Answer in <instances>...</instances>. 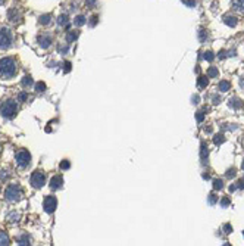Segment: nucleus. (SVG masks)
Masks as SVG:
<instances>
[{
  "instance_id": "obj_1",
  "label": "nucleus",
  "mask_w": 244,
  "mask_h": 246,
  "mask_svg": "<svg viewBox=\"0 0 244 246\" xmlns=\"http://www.w3.org/2000/svg\"><path fill=\"white\" fill-rule=\"evenodd\" d=\"M16 74V63L12 58H3L0 59V75L6 78H12Z\"/></svg>"
},
{
  "instance_id": "obj_2",
  "label": "nucleus",
  "mask_w": 244,
  "mask_h": 246,
  "mask_svg": "<svg viewBox=\"0 0 244 246\" xmlns=\"http://www.w3.org/2000/svg\"><path fill=\"white\" fill-rule=\"evenodd\" d=\"M22 196V190L19 187V184H9L7 189H6L5 192V198L9 202H16V200H19Z\"/></svg>"
},
{
  "instance_id": "obj_3",
  "label": "nucleus",
  "mask_w": 244,
  "mask_h": 246,
  "mask_svg": "<svg viewBox=\"0 0 244 246\" xmlns=\"http://www.w3.org/2000/svg\"><path fill=\"white\" fill-rule=\"evenodd\" d=\"M2 115L5 116V118H13L16 115V112H18V105H16V102L13 100H7L5 102L3 105H2Z\"/></svg>"
},
{
  "instance_id": "obj_4",
  "label": "nucleus",
  "mask_w": 244,
  "mask_h": 246,
  "mask_svg": "<svg viewBox=\"0 0 244 246\" xmlns=\"http://www.w3.org/2000/svg\"><path fill=\"white\" fill-rule=\"evenodd\" d=\"M12 44V32L9 28H0V49H7Z\"/></svg>"
},
{
  "instance_id": "obj_5",
  "label": "nucleus",
  "mask_w": 244,
  "mask_h": 246,
  "mask_svg": "<svg viewBox=\"0 0 244 246\" xmlns=\"http://www.w3.org/2000/svg\"><path fill=\"white\" fill-rule=\"evenodd\" d=\"M44 183H46V174L41 170H36L31 175V184L36 189H40L44 186Z\"/></svg>"
},
{
  "instance_id": "obj_6",
  "label": "nucleus",
  "mask_w": 244,
  "mask_h": 246,
  "mask_svg": "<svg viewBox=\"0 0 244 246\" xmlns=\"http://www.w3.org/2000/svg\"><path fill=\"white\" fill-rule=\"evenodd\" d=\"M16 162L22 168L28 167L30 162H31V155H30V152H28V150H18V152H16Z\"/></svg>"
},
{
  "instance_id": "obj_7",
  "label": "nucleus",
  "mask_w": 244,
  "mask_h": 246,
  "mask_svg": "<svg viewBox=\"0 0 244 246\" xmlns=\"http://www.w3.org/2000/svg\"><path fill=\"white\" fill-rule=\"evenodd\" d=\"M56 206H57V199L55 198V196H47L46 199H44L43 208H44V211H46L47 214H52V212H55Z\"/></svg>"
},
{
  "instance_id": "obj_8",
  "label": "nucleus",
  "mask_w": 244,
  "mask_h": 246,
  "mask_svg": "<svg viewBox=\"0 0 244 246\" xmlns=\"http://www.w3.org/2000/svg\"><path fill=\"white\" fill-rule=\"evenodd\" d=\"M63 184V178L60 177V175H55V177L50 180V187H52V190H59V189L62 187Z\"/></svg>"
},
{
  "instance_id": "obj_9",
  "label": "nucleus",
  "mask_w": 244,
  "mask_h": 246,
  "mask_svg": "<svg viewBox=\"0 0 244 246\" xmlns=\"http://www.w3.org/2000/svg\"><path fill=\"white\" fill-rule=\"evenodd\" d=\"M38 43H40V46H41L43 49H47V47L50 46V43H52V37L43 34V36L38 37Z\"/></svg>"
},
{
  "instance_id": "obj_10",
  "label": "nucleus",
  "mask_w": 244,
  "mask_h": 246,
  "mask_svg": "<svg viewBox=\"0 0 244 246\" xmlns=\"http://www.w3.org/2000/svg\"><path fill=\"white\" fill-rule=\"evenodd\" d=\"M232 7L237 12L244 13V0H232Z\"/></svg>"
},
{
  "instance_id": "obj_11",
  "label": "nucleus",
  "mask_w": 244,
  "mask_h": 246,
  "mask_svg": "<svg viewBox=\"0 0 244 246\" xmlns=\"http://www.w3.org/2000/svg\"><path fill=\"white\" fill-rule=\"evenodd\" d=\"M19 18H21V13L16 11V9H11V11H9V21L16 22Z\"/></svg>"
},
{
  "instance_id": "obj_12",
  "label": "nucleus",
  "mask_w": 244,
  "mask_h": 246,
  "mask_svg": "<svg viewBox=\"0 0 244 246\" xmlns=\"http://www.w3.org/2000/svg\"><path fill=\"white\" fill-rule=\"evenodd\" d=\"M223 22L228 27H235L237 25V18L235 16H223Z\"/></svg>"
},
{
  "instance_id": "obj_13",
  "label": "nucleus",
  "mask_w": 244,
  "mask_h": 246,
  "mask_svg": "<svg viewBox=\"0 0 244 246\" xmlns=\"http://www.w3.org/2000/svg\"><path fill=\"white\" fill-rule=\"evenodd\" d=\"M228 105L231 106V108H234V109H240V108L243 106V102L240 99H235V97H234V99H231L228 102Z\"/></svg>"
},
{
  "instance_id": "obj_14",
  "label": "nucleus",
  "mask_w": 244,
  "mask_h": 246,
  "mask_svg": "<svg viewBox=\"0 0 244 246\" xmlns=\"http://www.w3.org/2000/svg\"><path fill=\"white\" fill-rule=\"evenodd\" d=\"M218 75H219V71H218L216 66H210V68L208 69V77L209 78H216Z\"/></svg>"
},
{
  "instance_id": "obj_15",
  "label": "nucleus",
  "mask_w": 244,
  "mask_h": 246,
  "mask_svg": "<svg viewBox=\"0 0 244 246\" xmlns=\"http://www.w3.org/2000/svg\"><path fill=\"white\" fill-rule=\"evenodd\" d=\"M18 245H30V236L28 234H22L18 237Z\"/></svg>"
},
{
  "instance_id": "obj_16",
  "label": "nucleus",
  "mask_w": 244,
  "mask_h": 246,
  "mask_svg": "<svg viewBox=\"0 0 244 246\" xmlns=\"http://www.w3.org/2000/svg\"><path fill=\"white\" fill-rule=\"evenodd\" d=\"M0 245H9V237L5 231H0Z\"/></svg>"
},
{
  "instance_id": "obj_17",
  "label": "nucleus",
  "mask_w": 244,
  "mask_h": 246,
  "mask_svg": "<svg viewBox=\"0 0 244 246\" xmlns=\"http://www.w3.org/2000/svg\"><path fill=\"white\" fill-rule=\"evenodd\" d=\"M19 217H21V215L18 214V212H12V214L7 215V220L11 221V223H18V221H19Z\"/></svg>"
},
{
  "instance_id": "obj_18",
  "label": "nucleus",
  "mask_w": 244,
  "mask_h": 246,
  "mask_svg": "<svg viewBox=\"0 0 244 246\" xmlns=\"http://www.w3.org/2000/svg\"><path fill=\"white\" fill-rule=\"evenodd\" d=\"M218 89L221 90V91H228V90H229V83H228V81H225V80H223V81H221V83H219Z\"/></svg>"
},
{
  "instance_id": "obj_19",
  "label": "nucleus",
  "mask_w": 244,
  "mask_h": 246,
  "mask_svg": "<svg viewBox=\"0 0 244 246\" xmlns=\"http://www.w3.org/2000/svg\"><path fill=\"white\" fill-rule=\"evenodd\" d=\"M202 159L204 164L208 162V147H206V145H202Z\"/></svg>"
},
{
  "instance_id": "obj_20",
  "label": "nucleus",
  "mask_w": 244,
  "mask_h": 246,
  "mask_svg": "<svg viewBox=\"0 0 244 246\" xmlns=\"http://www.w3.org/2000/svg\"><path fill=\"white\" fill-rule=\"evenodd\" d=\"M78 34H79L78 31H69V32H68V36H66V40H68L69 43H71L72 40H75V38H77Z\"/></svg>"
},
{
  "instance_id": "obj_21",
  "label": "nucleus",
  "mask_w": 244,
  "mask_h": 246,
  "mask_svg": "<svg viewBox=\"0 0 244 246\" xmlns=\"http://www.w3.org/2000/svg\"><path fill=\"white\" fill-rule=\"evenodd\" d=\"M84 24H85V16H83V15H78L77 18H75V25L81 27V25H84Z\"/></svg>"
},
{
  "instance_id": "obj_22",
  "label": "nucleus",
  "mask_w": 244,
  "mask_h": 246,
  "mask_svg": "<svg viewBox=\"0 0 244 246\" xmlns=\"http://www.w3.org/2000/svg\"><path fill=\"white\" fill-rule=\"evenodd\" d=\"M209 84V77H200L199 78V87H206Z\"/></svg>"
},
{
  "instance_id": "obj_23",
  "label": "nucleus",
  "mask_w": 244,
  "mask_h": 246,
  "mask_svg": "<svg viewBox=\"0 0 244 246\" xmlns=\"http://www.w3.org/2000/svg\"><path fill=\"white\" fill-rule=\"evenodd\" d=\"M36 89L38 93H43V91H46V84L43 83V81H40V83L36 84Z\"/></svg>"
},
{
  "instance_id": "obj_24",
  "label": "nucleus",
  "mask_w": 244,
  "mask_h": 246,
  "mask_svg": "<svg viewBox=\"0 0 244 246\" xmlns=\"http://www.w3.org/2000/svg\"><path fill=\"white\" fill-rule=\"evenodd\" d=\"M31 84H32L31 77H28V75H26V77H24V80H22V86H24V87H30Z\"/></svg>"
},
{
  "instance_id": "obj_25",
  "label": "nucleus",
  "mask_w": 244,
  "mask_h": 246,
  "mask_svg": "<svg viewBox=\"0 0 244 246\" xmlns=\"http://www.w3.org/2000/svg\"><path fill=\"white\" fill-rule=\"evenodd\" d=\"M222 187H223L222 180H215V181H213V189H215V190H221Z\"/></svg>"
},
{
  "instance_id": "obj_26",
  "label": "nucleus",
  "mask_w": 244,
  "mask_h": 246,
  "mask_svg": "<svg viewBox=\"0 0 244 246\" xmlns=\"http://www.w3.org/2000/svg\"><path fill=\"white\" fill-rule=\"evenodd\" d=\"M203 58L206 59V61H209V62H212L213 59H215V55H213V52H206V53H203Z\"/></svg>"
},
{
  "instance_id": "obj_27",
  "label": "nucleus",
  "mask_w": 244,
  "mask_h": 246,
  "mask_svg": "<svg viewBox=\"0 0 244 246\" xmlns=\"http://www.w3.org/2000/svg\"><path fill=\"white\" fill-rule=\"evenodd\" d=\"M213 141H215V145H222L223 141H225V139H223L222 134H218V136H215Z\"/></svg>"
},
{
  "instance_id": "obj_28",
  "label": "nucleus",
  "mask_w": 244,
  "mask_h": 246,
  "mask_svg": "<svg viewBox=\"0 0 244 246\" xmlns=\"http://www.w3.org/2000/svg\"><path fill=\"white\" fill-rule=\"evenodd\" d=\"M68 16L66 15H60L59 16V25H68Z\"/></svg>"
},
{
  "instance_id": "obj_29",
  "label": "nucleus",
  "mask_w": 244,
  "mask_h": 246,
  "mask_svg": "<svg viewBox=\"0 0 244 246\" xmlns=\"http://www.w3.org/2000/svg\"><path fill=\"white\" fill-rule=\"evenodd\" d=\"M40 22L44 24V25L49 24V22H50V15H41V16H40Z\"/></svg>"
},
{
  "instance_id": "obj_30",
  "label": "nucleus",
  "mask_w": 244,
  "mask_h": 246,
  "mask_svg": "<svg viewBox=\"0 0 244 246\" xmlns=\"http://www.w3.org/2000/svg\"><path fill=\"white\" fill-rule=\"evenodd\" d=\"M7 177H9L7 171H6V170H2V171H0V180H6Z\"/></svg>"
},
{
  "instance_id": "obj_31",
  "label": "nucleus",
  "mask_w": 244,
  "mask_h": 246,
  "mask_svg": "<svg viewBox=\"0 0 244 246\" xmlns=\"http://www.w3.org/2000/svg\"><path fill=\"white\" fill-rule=\"evenodd\" d=\"M69 167H71L69 161H62V162H60V168H62V170H68Z\"/></svg>"
},
{
  "instance_id": "obj_32",
  "label": "nucleus",
  "mask_w": 244,
  "mask_h": 246,
  "mask_svg": "<svg viewBox=\"0 0 244 246\" xmlns=\"http://www.w3.org/2000/svg\"><path fill=\"white\" fill-rule=\"evenodd\" d=\"M216 200H218V198H216V196H215V194H209V202H210V204H216Z\"/></svg>"
},
{
  "instance_id": "obj_33",
  "label": "nucleus",
  "mask_w": 244,
  "mask_h": 246,
  "mask_svg": "<svg viewBox=\"0 0 244 246\" xmlns=\"http://www.w3.org/2000/svg\"><path fill=\"white\" fill-rule=\"evenodd\" d=\"M234 175H235V170H234V168H231L229 171H227V177L228 178H232Z\"/></svg>"
},
{
  "instance_id": "obj_34",
  "label": "nucleus",
  "mask_w": 244,
  "mask_h": 246,
  "mask_svg": "<svg viewBox=\"0 0 244 246\" xmlns=\"http://www.w3.org/2000/svg\"><path fill=\"white\" fill-rule=\"evenodd\" d=\"M237 189H244V178H241V180H238V183H237V186H235Z\"/></svg>"
},
{
  "instance_id": "obj_35",
  "label": "nucleus",
  "mask_w": 244,
  "mask_h": 246,
  "mask_svg": "<svg viewBox=\"0 0 244 246\" xmlns=\"http://www.w3.org/2000/svg\"><path fill=\"white\" fill-rule=\"evenodd\" d=\"M182 2H184L185 5H188V6H194V5H196V2H194V0H182Z\"/></svg>"
},
{
  "instance_id": "obj_36",
  "label": "nucleus",
  "mask_w": 244,
  "mask_h": 246,
  "mask_svg": "<svg viewBox=\"0 0 244 246\" xmlns=\"http://www.w3.org/2000/svg\"><path fill=\"white\" fill-rule=\"evenodd\" d=\"M71 71V62H65V72Z\"/></svg>"
},
{
  "instance_id": "obj_37",
  "label": "nucleus",
  "mask_w": 244,
  "mask_h": 246,
  "mask_svg": "<svg viewBox=\"0 0 244 246\" xmlns=\"http://www.w3.org/2000/svg\"><path fill=\"white\" fill-rule=\"evenodd\" d=\"M229 205V199L228 198H223L222 199V206H228Z\"/></svg>"
},
{
  "instance_id": "obj_38",
  "label": "nucleus",
  "mask_w": 244,
  "mask_h": 246,
  "mask_svg": "<svg viewBox=\"0 0 244 246\" xmlns=\"http://www.w3.org/2000/svg\"><path fill=\"white\" fill-rule=\"evenodd\" d=\"M196 118H197L199 122H200V121H203V112H197V115H196Z\"/></svg>"
},
{
  "instance_id": "obj_39",
  "label": "nucleus",
  "mask_w": 244,
  "mask_h": 246,
  "mask_svg": "<svg viewBox=\"0 0 244 246\" xmlns=\"http://www.w3.org/2000/svg\"><path fill=\"white\" fill-rule=\"evenodd\" d=\"M219 102H221V97H218V96H213V103H216V105H218Z\"/></svg>"
},
{
  "instance_id": "obj_40",
  "label": "nucleus",
  "mask_w": 244,
  "mask_h": 246,
  "mask_svg": "<svg viewBox=\"0 0 244 246\" xmlns=\"http://www.w3.org/2000/svg\"><path fill=\"white\" fill-rule=\"evenodd\" d=\"M225 230H227V233H231V230H232V227H231V225H225Z\"/></svg>"
},
{
  "instance_id": "obj_41",
  "label": "nucleus",
  "mask_w": 244,
  "mask_h": 246,
  "mask_svg": "<svg viewBox=\"0 0 244 246\" xmlns=\"http://www.w3.org/2000/svg\"><path fill=\"white\" fill-rule=\"evenodd\" d=\"M26 99V94L25 93H21L19 94V100H25Z\"/></svg>"
},
{
  "instance_id": "obj_42",
  "label": "nucleus",
  "mask_w": 244,
  "mask_h": 246,
  "mask_svg": "<svg viewBox=\"0 0 244 246\" xmlns=\"http://www.w3.org/2000/svg\"><path fill=\"white\" fill-rule=\"evenodd\" d=\"M225 56H227V53L223 52V50H222V52H219V58H221V59H223Z\"/></svg>"
},
{
  "instance_id": "obj_43",
  "label": "nucleus",
  "mask_w": 244,
  "mask_h": 246,
  "mask_svg": "<svg viewBox=\"0 0 244 246\" xmlns=\"http://www.w3.org/2000/svg\"><path fill=\"white\" fill-rule=\"evenodd\" d=\"M96 21H97V16H93L91 18V25H96Z\"/></svg>"
},
{
  "instance_id": "obj_44",
  "label": "nucleus",
  "mask_w": 244,
  "mask_h": 246,
  "mask_svg": "<svg viewBox=\"0 0 244 246\" xmlns=\"http://www.w3.org/2000/svg\"><path fill=\"white\" fill-rule=\"evenodd\" d=\"M193 100H194L193 103H199V102H197V100H199V96H194V97H193Z\"/></svg>"
},
{
  "instance_id": "obj_45",
  "label": "nucleus",
  "mask_w": 244,
  "mask_h": 246,
  "mask_svg": "<svg viewBox=\"0 0 244 246\" xmlns=\"http://www.w3.org/2000/svg\"><path fill=\"white\" fill-rule=\"evenodd\" d=\"M3 2H5V0H0V3H3Z\"/></svg>"
},
{
  "instance_id": "obj_46",
  "label": "nucleus",
  "mask_w": 244,
  "mask_h": 246,
  "mask_svg": "<svg viewBox=\"0 0 244 246\" xmlns=\"http://www.w3.org/2000/svg\"><path fill=\"white\" fill-rule=\"evenodd\" d=\"M243 170H244V162H243Z\"/></svg>"
},
{
  "instance_id": "obj_47",
  "label": "nucleus",
  "mask_w": 244,
  "mask_h": 246,
  "mask_svg": "<svg viewBox=\"0 0 244 246\" xmlns=\"http://www.w3.org/2000/svg\"><path fill=\"white\" fill-rule=\"evenodd\" d=\"M243 233H244V231H243Z\"/></svg>"
}]
</instances>
